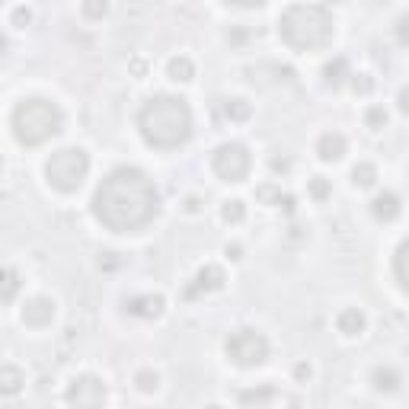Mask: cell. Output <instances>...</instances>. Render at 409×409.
<instances>
[{"label":"cell","mask_w":409,"mask_h":409,"mask_svg":"<svg viewBox=\"0 0 409 409\" xmlns=\"http://www.w3.org/2000/svg\"><path fill=\"white\" fill-rule=\"evenodd\" d=\"M224 282H227V275H224V268L215 266V262H208V266H201L198 272H195V278L189 282L186 288V301H192V297H201V295H211V291H221Z\"/></svg>","instance_id":"9"},{"label":"cell","mask_w":409,"mask_h":409,"mask_svg":"<svg viewBox=\"0 0 409 409\" xmlns=\"http://www.w3.org/2000/svg\"><path fill=\"white\" fill-rule=\"evenodd\" d=\"M211 170H215V176L221 182H243L249 176V170H253V157H249V150L243 144L227 141L211 154Z\"/></svg>","instance_id":"7"},{"label":"cell","mask_w":409,"mask_h":409,"mask_svg":"<svg viewBox=\"0 0 409 409\" xmlns=\"http://www.w3.org/2000/svg\"><path fill=\"white\" fill-rule=\"evenodd\" d=\"M64 400L71 406H100V403H106V384L96 374H81L67 384Z\"/></svg>","instance_id":"8"},{"label":"cell","mask_w":409,"mask_h":409,"mask_svg":"<svg viewBox=\"0 0 409 409\" xmlns=\"http://www.w3.org/2000/svg\"><path fill=\"white\" fill-rule=\"evenodd\" d=\"M221 221L224 224H243V221H247V201L227 198L221 205Z\"/></svg>","instance_id":"22"},{"label":"cell","mask_w":409,"mask_h":409,"mask_svg":"<svg viewBox=\"0 0 409 409\" xmlns=\"http://www.w3.org/2000/svg\"><path fill=\"white\" fill-rule=\"evenodd\" d=\"M345 148H349V144H345V134H339V131H326V134H320V141H316V154H320L323 163L343 160Z\"/></svg>","instance_id":"13"},{"label":"cell","mask_w":409,"mask_h":409,"mask_svg":"<svg viewBox=\"0 0 409 409\" xmlns=\"http://www.w3.org/2000/svg\"><path fill=\"white\" fill-rule=\"evenodd\" d=\"M352 186L355 189H374L377 186V167L374 163H368V160L355 163V167H352Z\"/></svg>","instance_id":"21"},{"label":"cell","mask_w":409,"mask_h":409,"mask_svg":"<svg viewBox=\"0 0 409 409\" xmlns=\"http://www.w3.org/2000/svg\"><path fill=\"white\" fill-rule=\"evenodd\" d=\"M275 400H282V396L275 393V390L272 387H259V390H243L240 393V403L243 406H266V403H275Z\"/></svg>","instance_id":"23"},{"label":"cell","mask_w":409,"mask_h":409,"mask_svg":"<svg viewBox=\"0 0 409 409\" xmlns=\"http://www.w3.org/2000/svg\"><path fill=\"white\" fill-rule=\"evenodd\" d=\"M224 256H227L230 262H240L243 259V247H240V243H227V247H224Z\"/></svg>","instance_id":"35"},{"label":"cell","mask_w":409,"mask_h":409,"mask_svg":"<svg viewBox=\"0 0 409 409\" xmlns=\"http://www.w3.org/2000/svg\"><path fill=\"white\" fill-rule=\"evenodd\" d=\"M26 387V374L16 364H0V396H16Z\"/></svg>","instance_id":"16"},{"label":"cell","mask_w":409,"mask_h":409,"mask_svg":"<svg viewBox=\"0 0 409 409\" xmlns=\"http://www.w3.org/2000/svg\"><path fill=\"white\" fill-rule=\"evenodd\" d=\"M163 307H167V301L160 295H138L128 301V314L138 316V320H157L163 314Z\"/></svg>","instance_id":"12"},{"label":"cell","mask_w":409,"mask_h":409,"mask_svg":"<svg viewBox=\"0 0 409 409\" xmlns=\"http://www.w3.org/2000/svg\"><path fill=\"white\" fill-rule=\"evenodd\" d=\"M371 384H374V390H384V393H393V390L403 384V374L393 368V364H377V368L371 371Z\"/></svg>","instance_id":"17"},{"label":"cell","mask_w":409,"mask_h":409,"mask_svg":"<svg viewBox=\"0 0 409 409\" xmlns=\"http://www.w3.org/2000/svg\"><path fill=\"white\" fill-rule=\"evenodd\" d=\"M282 186H275V182H266V186L256 189V198L262 201V205H268V208H275L278 201H282Z\"/></svg>","instance_id":"27"},{"label":"cell","mask_w":409,"mask_h":409,"mask_svg":"<svg viewBox=\"0 0 409 409\" xmlns=\"http://www.w3.org/2000/svg\"><path fill=\"white\" fill-rule=\"evenodd\" d=\"M134 387L141 390V393H157V390H160V374H157L154 368L134 371Z\"/></svg>","instance_id":"24"},{"label":"cell","mask_w":409,"mask_h":409,"mask_svg":"<svg viewBox=\"0 0 409 409\" xmlns=\"http://www.w3.org/2000/svg\"><path fill=\"white\" fill-rule=\"evenodd\" d=\"M310 377H314V368H310L307 362H297V364H295V381H297V384H307Z\"/></svg>","instance_id":"34"},{"label":"cell","mask_w":409,"mask_h":409,"mask_svg":"<svg viewBox=\"0 0 409 409\" xmlns=\"http://www.w3.org/2000/svg\"><path fill=\"white\" fill-rule=\"evenodd\" d=\"M249 115H253V106H249L247 100H240V96H234V100H224V119H227V121L243 125V121H249Z\"/></svg>","instance_id":"20"},{"label":"cell","mask_w":409,"mask_h":409,"mask_svg":"<svg viewBox=\"0 0 409 409\" xmlns=\"http://www.w3.org/2000/svg\"><path fill=\"white\" fill-rule=\"evenodd\" d=\"M409 20L406 16H400V20H396V42H400V48H406L409 45Z\"/></svg>","instance_id":"33"},{"label":"cell","mask_w":409,"mask_h":409,"mask_svg":"<svg viewBox=\"0 0 409 409\" xmlns=\"http://www.w3.org/2000/svg\"><path fill=\"white\" fill-rule=\"evenodd\" d=\"M128 74H131L134 81H144V77L150 74V64L144 58H131V61H128Z\"/></svg>","instance_id":"31"},{"label":"cell","mask_w":409,"mask_h":409,"mask_svg":"<svg viewBox=\"0 0 409 409\" xmlns=\"http://www.w3.org/2000/svg\"><path fill=\"white\" fill-rule=\"evenodd\" d=\"M352 77V90L362 96H368L371 90H374V81H371V74H349Z\"/></svg>","instance_id":"32"},{"label":"cell","mask_w":409,"mask_h":409,"mask_svg":"<svg viewBox=\"0 0 409 409\" xmlns=\"http://www.w3.org/2000/svg\"><path fill=\"white\" fill-rule=\"evenodd\" d=\"M227 4H237V7H259L266 0H227Z\"/></svg>","instance_id":"37"},{"label":"cell","mask_w":409,"mask_h":409,"mask_svg":"<svg viewBox=\"0 0 409 409\" xmlns=\"http://www.w3.org/2000/svg\"><path fill=\"white\" fill-rule=\"evenodd\" d=\"M403 205H400V195L390 192V189H384V192L374 195V201H371V215L377 218V221H393V218H400Z\"/></svg>","instance_id":"14"},{"label":"cell","mask_w":409,"mask_h":409,"mask_svg":"<svg viewBox=\"0 0 409 409\" xmlns=\"http://www.w3.org/2000/svg\"><path fill=\"white\" fill-rule=\"evenodd\" d=\"M100 266H106V268H115V266H119V259H115V253H106V259H100Z\"/></svg>","instance_id":"38"},{"label":"cell","mask_w":409,"mask_h":409,"mask_svg":"<svg viewBox=\"0 0 409 409\" xmlns=\"http://www.w3.org/2000/svg\"><path fill=\"white\" fill-rule=\"evenodd\" d=\"M23 282H20V272L16 268L0 266V304H13L16 295H20Z\"/></svg>","instance_id":"18"},{"label":"cell","mask_w":409,"mask_h":409,"mask_svg":"<svg viewBox=\"0 0 409 409\" xmlns=\"http://www.w3.org/2000/svg\"><path fill=\"white\" fill-rule=\"evenodd\" d=\"M0 54H7V35L0 32Z\"/></svg>","instance_id":"41"},{"label":"cell","mask_w":409,"mask_h":409,"mask_svg":"<svg viewBox=\"0 0 409 409\" xmlns=\"http://www.w3.org/2000/svg\"><path fill=\"white\" fill-rule=\"evenodd\" d=\"M336 326H339V333H343L345 339H355V336H362L364 329H368V314H364L362 307H345L336 316Z\"/></svg>","instance_id":"11"},{"label":"cell","mask_w":409,"mask_h":409,"mask_svg":"<svg viewBox=\"0 0 409 409\" xmlns=\"http://www.w3.org/2000/svg\"><path fill=\"white\" fill-rule=\"evenodd\" d=\"M387 119L390 115H387L384 106H368V112H364V125H368L371 131H381V128L387 125Z\"/></svg>","instance_id":"28"},{"label":"cell","mask_w":409,"mask_h":409,"mask_svg":"<svg viewBox=\"0 0 409 409\" xmlns=\"http://www.w3.org/2000/svg\"><path fill=\"white\" fill-rule=\"evenodd\" d=\"M307 195L314 201H326L329 195H333V182H329L326 176H314V179L307 182Z\"/></svg>","instance_id":"25"},{"label":"cell","mask_w":409,"mask_h":409,"mask_svg":"<svg viewBox=\"0 0 409 409\" xmlns=\"http://www.w3.org/2000/svg\"><path fill=\"white\" fill-rule=\"evenodd\" d=\"M167 77H170L173 83L195 81V61L189 58V54H173V58L167 61Z\"/></svg>","instance_id":"15"},{"label":"cell","mask_w":409,"mask_h":409,"mask_svg":"<svg viewBox=\"0 0 409 409\" xmlns=\"http://www.w3.org/2000/svg\"><path fill=\"white\" fill-rule=\"evenodd\" d=\"M345 77H349V61H345L343 54L323 67V83H326V87H343Z\"/></svg>","instance_id":"19"},{"label":"cell","mask_w":409,"mask_h":409,"mask_svg":"<svg viewBox=\"0 0 409 409\" xmlns=\"http://www.w3.org/2000/svg\"><path fill=\"white\" fill-rule=\"evenodd\" d=\"M268 339L259 333V329H234L227 336V343H224V352L234 364L240 368H259L262 362L268 358Z\"/></svg>","instance_id":"6"},{"label":"cell","mask_w":409,"mask_h":409,"mask_svg":"<svg viewBox=\"0 0 409 409\" xmlns=\"http://www.w3.org/2000/svg\"><path fill=\"white\" fill-rule=\"evenodd\" d=\"M272 170H275V173H288V160H272Z\"/></svg>","instance_id":"39"},{"label":"cell","mask_w":409,"mask_h":409,"mask_svg":"<svg viewBox=\"0 0 409 409\" xmlns=\"http://www.w3.org/2000/svg\"><path fill=\"white\" fill-rule=\"evenodd\" d=\"M0 170H4V157H0Z\"/></svg>","instance_id":"42"},{"label":"cell","mask_w":409,"mask_h":409,"mask_svg":"<svg viewBox=\"0 0 409 409\" xmlns=\"http://www.w3.org/2000/svg\"><path fill=\"white\" fill-rule=\"evenodd\" d=\"M54 314H58V307H54V301H52V297H45V295L29 297V301L23 304V310H20L23 323H26V326H32V329L52 326V323H54Z\"/></svg>","instance_id":"10"},{"label":"cell","mask_w":409,"mask_h":409,"mask_svg":"<svg viewBox=\"0 0 409 409\" xmlns=\"http://www.w3.org/2000/svg\"><path fill=\"white\" fill-rule=\"evenodd\" d=\"M157 211H160L157 186L138 167H115L93 195L96 221L106 224L115 234H131V230L148 227L157 218Z\"/></svg>","instance_id":"1"},{"label":"cell","mask_w":409,"mask_h":409,"mask_svg":"<svg viewBox=\"0 0 409 409\" xmlns=\"http://www.w3.org/2000/svg\"><path fill=\"white\" fill-rule=\"evenodd\" d=\"M87 173H90V157H87V150H81V148H61L45 160L48 186L64 195L77 192V189L83 186V179H87Z\"/></svg>","instance_id":"5"},{"label":"cell","mask_w":409,"mask_h":409,"mask_svg":"<svg viewBox=\"0 0 409 409\" xmlns=\"http://www.w3.org/2000/svg\"><path fill=\"white\" fill-rule=\"evenodd\" d=\"M64 128V112H61L58 102L32 96V100H23L13 109V134L16 141L26 144V148H39L48 138Z\"/></svg>","instance_id":"4"},{"label":"cell","mask_w":409,"mask_h":409,"mask_svg":"<svg viewBox=\"0 0 409 409\" xmlns=\"http://www.w3.org/2000/svg\"><path fill=\"white\" fill-rule=\"evenodd\" d=\"M138 128L150 148L173 150L186 144L192 134V109L182 96H154L138 112Z\"/></svg>","instance_id":"2"},{"label":"cell","mask_w":409,"mask_h":409,"mask_svg":"<svg viewBox=\"0 0 409 409\" xmlns=\"http://www.w3.org/2000/svg\"><path fill=\"white\" fill-rule=\"evenodd\" d=\"M403 262H406V240L396 247V253H393V268H396V285L400 288H406V272H403Z\"/></svg>","instance_id":"29"},{"label":"cell","mask_w":409,"mask_h":409,"mask_svg":"<svg viewBox=\"0 0 409 409\" xmlns=\"http://www.w3.org/2000/svg\"><path fill=\"white\" fill-rule=\"evenodd\" d=\"M182 208H186V215H198V211H201V198H198V195H189V198L182 201Z\"/></svg>","instance_id":"36"},{"label":"cell","mask_w":409,"mask_h":409,"mask_svg":"<svg viewBox=\"0 0 409 409\" xmlns=\"http://www.w3.org/2000/svg\"><path fill=\"white\" fill-rule=\"evenodd\" d=\"M81 13L87 16L90 23H100L102 16L109 13V0H83V4H81Z\"/></svg>","instance_id":"26"},{"label":"cell","mask_w":409,"mask_h":409,"mask_svg":"<svg viewBox=\"0 0 409 409\" xmlns=\"http://www.w3.org/2000/svg\"><path fill=\"white\" fill-rule=\"evenodd\" d=\"M10 23H13L16 29H26L29 23H32V10H29L26 4H20V7H16L13 13H10Z\"/></svg>","instance_id":"30"},{"label":"cell","mask_w":409,"mask_h":409,"mask_svg":"<svg viewBox=\"0 0 409 409\" xmlns=\"http://www.w3.org/2000/svg\"><path fill=\"white\" fill-rule=\"evenodd\" d=\"M409 102H406V90H400V112H406Z\"/></svg>","instance_id":"40"},{"label":"cell","mask_w":409,"mask_h":409,"mask_svg":"<svg viewBox=\"0 0 409 409\" xmlns=\"http://www.w3.org/2000/svg\"><path fill=\"white\" fill-rule=\"evenodd\" d=\"M336 23L323 4H295L278 20V35L297 52H314L333 42Z\"/></svg>","instance_id":"3"}]
</instances>
